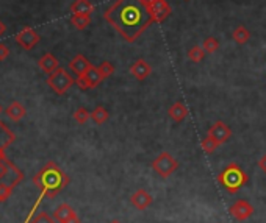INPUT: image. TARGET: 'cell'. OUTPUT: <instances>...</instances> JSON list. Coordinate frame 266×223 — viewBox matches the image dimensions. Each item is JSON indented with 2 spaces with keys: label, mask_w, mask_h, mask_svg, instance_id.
Segmentation results:
<instances>
[{
  "label": "cell",
  "mask_w": 266,
  "mask_h": 223,
  "mask_svg": "<svg viewBox=\"0 0 266 223\" xmlns=\"http://www.w3.org/2000/svg\"><path fill=\"white\" fill-rule=\"evenodd\" d=\"M104 18L127 43H135L155 22L150 0H115Z\"/></svg>",
  "instance_id": "6da1fadb"
},
{
  "label": "cell",
  "mask_w": 266,
  "mask_h": 223,
  "mask_svg": "<svg viewBox=\"0 0 266 223\" xmlns=\"http://www.w3.org/2000/svg\"><path fill=\"white\" fill-rule=\"evenodd\" d=\"M33 181L46 197H55L67 186L69 178L57 164L50 161L43 167V170L33 176Z\"/></svg>",
  "instance_id": "7a4b0ae2"
},
{
  "label": "cell",
  "mask_w": 266,
  "mask_h": 223,
  "mask_svg": "<svg viewBox=\"0 0 266 223\" xmlns=\"http://www.w3.org/2000/svg\"><path fill=\"white\" fill-rule=\"evenodd\" d=\"M216 181L224 187V190H226V192L236 193L243 186L247 184L249 175L238 164L232 162L216 176Z\"/></svg>",
  "instance_id": "3957f363"
},
{
  "label": "cell",
  "mask_w": 266,
  "mask_h": 223,
  "mask_svg": "<svg viewBox=\"0 0 266 223\" xmlns=\"http://www.w3.org/2000/svg\"><path fill=\"white\" fill-rule=\"evenodd\" d=\"M47 85L49 88L58 95H64L69 89H71L75 85V80L72 78V75L69 74L66 69L58 67L57 71L52 72L47 77Z\"/></svg>",
  "instance_id": "277c9868"
},
{
  "label": "cell",
  "mask_w": 266,
  "mask_h": 223,
  "mask_svg": "<svg viewBox=\"0 0 266 223\" xmlns=\"http://www.w3.org/2000/svg\"><path fill=\"white\" fill-rule=\"evenodd\" d=\"M152 169L155 170L161 178L171 176L177 169H179V161L167 151H161L160 155L153 159L152 162Z\"/></svg>",
  "instance_id": "5b68a950"
},
{
  "label": "cell",
  "mask_w": 266,
  "mask_h": 223,
  "mask_svg": "<svg viewBox=\"0 0 266 223\" xmlns=\"http://www.w3.org/2000/svg\"><path fill=\"white\" fill-rule=\"evenodd\" d=\"M102 80H104V77H102V74L99 72V67L91 66L88 71H86V74H83V75L77 77L75 85H77L80 89L86 91V89H93V88H96V86H99L101 83H102Z\"/></svg>",
  "instance_id": "8992f818"
},
{
  "label": "cell",
  "mask_w": 266,
  "mask_h": 223,
  "mask_svg": "<svg viewBox=\"0 0 266 223\" xmlns=\"http://www.w3.org/2000/svg\"><path fill=\"white\" fill-rule=\"evenodd\" d=\"M207 136L213 137L216 142H219L221 145L226 144L229 139L232 137V130L230 127L222 120H216L213 125H210V128L207 130Z\"/></svg>",
  "instance_id": "52a82bcc"
},
{
  "label": "cell",
  "mask_w": 266,
  "mask_h": 223,
  "mask_svg": "<svg viewBox=\"0 0 266 223\" xmlns=\"http://www.w3.org/2000/svg\"><path fill=\"white\" fill-rule=\"evenodd\" d=\"M229 212L230 215L238 220V221H244L247 220L252 214L255 212L254 206H252L247 200H236L230 207H229Z\"/></svg>",
  "instance_id": "ba28073f"
},
{
  "label": "cell",
  "mask_w": 266,
  "mask_h": 223,
  "mask_svg": "<svg viewBox=\"0 0 266 223\" xmlns=\"http://www.w3.org/2000/svg\"><path fill=\"white\" fill-rule=\"evenodd\" d=\"M41 41V36L36 30L30 29V27H25L24 30H21L16 35V43L24 49V50H32L38 43Z\"/></svg>",
  "instance_id": "9c48e42d"
},
{
  "label": "cell",
  "mask_w": 266,
  "mask_h": 223,
  "mask_svg": "<svg viewBox=\"0 0 266 223\" xmlns=\"http://www.w3.org/2000/svg\"><path fill=\"white\" fill-rule=\"evenodd\" d=\"M150 8H152L153 21H155L157 24L164 22L172 13L171 5L167 4L166 0H150Z\"/></svg>",
  "instance_id": "30bf717a"
},
{
  "label": "cell",
  "mask_w": 266,
  "mask_h": 223,
  "mask_svg": "<svg viewBox=\"0 0 266 223\" xmlns=\"http://www.w3.org/2000/svg\"><path fill=\"white\" fill-rule=\"evenodd\" d=\"M153 198L152 195L146 190V189H138L132 193L130 197V203L135 209H138V211H144V209H147L150 204H152Z\"/></svg>",
  "instance_id": "8fae6325"
},
{
  "label": "cell",
  "mask_w": 266,
  "mask_h": 223,
  "mask_svg": "<svg viewBox=\"0 0 266 223\" xmlns=\"http://www.w3.org/2000/svg\"><path fill=\"white\" fill-rule=\"evenodd\" d=\"M130 74L135 77V80L138 81H144L150 74H152V67L149 66V63L143 58L136 60L132 66H130Z\"/></svg>",
  "instance_id": "7c38bea8"
},
{
  "label": "cell",
  "mask_w": 266,
  "mask_h": 223,
  "mask_svg": "<svg viewBox=\"0 0 266 223\" xmlns=\"http://www.w3.org/2000/svg\"><path fill=\"white\" fill-rule=\"evenodd\" d=\"M38 66H39V69H41V71H43L44 74L50 75L52 72H55V71H57V69L60 67V63H58V60L55 58L52 53H46V55H43V57L39 58Z\"/></svg>",
  "instance_id": "4fadbf2b"
},
{
  "label": "cell",
  "mask_w": 266,
  "mask_h": 223,
  "mask_svg": "<svg viewBox=\"0 0 266 223\" xmlns=\"http://www.w3.org/2000/svg\"><path fill=\"white\" fill-rule=\"evenodd\" d=\"M93 64L83 57V55H75V57L71 60V63H69V69L77 75V77H80V75H83V74H86V71L91 67Z\"/></svg>",
  "instance_id": "5bb4252c"
},
{
  "label": "cell",
  "mask_w": 266,
  "mask_h": 223,
  "mask_svg": "<svg viewBox=\"0 0 266 223\" xmlns=\"http://www.w3.org/2000/svg\"><path fill=\"white\" fill-rule=\"evenodd\" d=\"M167 116H169L175 123H180L184 122L188 116V108L185 106L184 102H175L174 105L169 106V109H167Z\"/></svg>",
  "instance_id": "9a60e30c"
},
{
  "label": "cell",
  "mask_w": 266,
  "mask_h": 223,
  "mask_svg": "<svg viewBox=\"0 0 266 223\" xmlns=\"http://www.w3.org/2000/svg\"><path fill=\"white\" fill-rule=\"evenodd\" d=\"M5 114L11 119V120H15V122H19L21 119L25 117L27 114V109L24 105H21L19 102H11L7 109H5Z\"/></svg>",
  "instance_id": "2e32d148"
},
{
  "label": "cell",
  "mask_w": 266,
  "mask_h": 223,
  "mask_svg": "<svg viewBox=\"0 0 266 223\" xmlns=\"http://www.w3.org/2000/svg\"><path fill=\"white\" fill-rule=\"evenodd\" d=\"M93 11H94V5L90 2V0H75V2L71 5V13H72V15L91 16Z\"/></svg>",
  "instance_id": "e0dca14e"
},
{
  "label": "cell",
  "mask_w": 266,
  "mask_h": 223,
  "mask_svg": "<svg viewBox=\"0 0 266 223\" xmlns=\"http://www.w3.org/2000/svg\"><path fill=\"white\" fill-rule=\"evenodd\" d=\"M72 214H75L74 209L69 206L67 203H63V204H60V206L53 211V218L57 220V221H60V223H64Z\"/></svg>",
  "instance_id": "ac0fdd59"
},
{
  "label": "cell",
  "mask_w": 266,
  "mask_h": 223,
  "mask_svg": "<svg viewBox=\"0 0 266 223\" xmlns=\"http://www.w3.org/2000/svg\"><path fill=\"white\" fill-rule=\"evenodd\" d=\"M232 38L238 46H244L247 41L250 39V32L246 29L244 25H238L236 29L232 32Z\"/></svg>",
  "instance_id": "d6986e66"
},
{
  "label": "cell",
  "mask_w": 266,
  "mask_h": 223,
  "mask_svg": "<svg viewBox=\"0 0 266 223\" xmlns=\"http://www.w3.org/2000/svg\"><path fill=\"white\" fill-rule=\"evenodd\" d=\"M91 119L94 123L97 125H104L108 119H110V113L104 108V106H97L93 113H91Z\"/></svg>",
  "instance_id": "ffe728a7"
},
{
  "label": "cell",
  "mask_w": 266,
  "mask_h": 223,
  "mask_svg": "<svg viewBox=\"0 0 266 223\" xmlns=\"http://www.w3.org/2000/svg\"><path fill=\"white\" fill-rule=\"evenodd\" d=\"M71 24L75 27L77 30H85V29H88V25L91 24V16L72 15V16H71Z\"/></svg>",
  "instance_id": "44dd1931"
},
{
  "label": "cell",
  "mask_w": 266,
  "mask_h": 223,
  "mask_svg": "<svg viewBox=\"0 0 266 223\" xmlns=\"http://www.w3.org/2000/svg\"><path fill=\"white\" fill-rule=\"evenodd\" d=\"M188 58H190V61H193V63H201V61L205 58V50H204V47H201V46H193V47L188 50Z\"/></svg>",
  "instance_id": "7402d4cb"
},
{
  "label": "cell",
  "mask_w": 266,
  "mask_h": 223,
  "mask_svg": "<svg viewBox=\"0 0 266 223\" xmlns=\"http://www.w3.org/2000/svg\"><path fill=\"white\" fill-rule=\"evenodd\" d=\"M201 147H202V150L205 151V153H213V151H216L219 147H221V144L219 142H216L213 137H210V136H207V137H204L202 139V142H201Z\"/></svg>",
  "instance_id": "603a6c76"
},
{
  "label": "cell",
  "mask_w": 266,
  "mask_h": 223,
  "mask_svg": "<svg viewBox=\"0 0 266 223\" xmlns=\"http://www.w3.org/2000/svg\"><path fill=\"white\" fill-rule=\"evenodd\" d=\"M90 119H91V113H90V111H88L86 108L80 106V108L75 109V113H74V120H75L77 123L85 125Z\"/></svg>",
  "instance_id": "cb8c5ba5"
},
{
  "label": "cell",
  "mask_w": 266,
  "mask_h": 223,
  "mask_svg": "<svg viewBox=\"0 0 266 223\" xmlns=\"http://www.w3.org/2000/svg\"><path fill=\"white\" fill-rule=\"evenodd\" d=\"M202 47H204L205 53H215L216 50H219V41H218L216 38L210 36V38H207V39L204 41Z\"/></svg>",
  "instance_id": "d4e9b609"
},
{
  "label": "cell",
  "mask_w": 266,
  "mask_h": 223,
  "mask_svg": "<svg viewBox=\"0 0 266 223\" xmlns=\"http://www.w3.org/2000/svg\"><path fill=\"white\" fill-rule=\"evenodd\" d=\"M99 72L102 74V77H104V80L105 78H108V77H111L115 74V66L111 64L110 61H104L101 66H99Z\"/></svg>",
  "instance_id": "484cf974"
},
{
  "label": "cell",
  "mask_w": 266,
  "mask_h": 223,
  "mask_svg": "<svg viewBox=\"0 0 266 223\" xmlns=\"http://www.w3.org/2000/svg\"><path fill=\"white\" fill-rule=\"evenodd\" d=\"M13 192V184L8 183H0V203H4L5 200H8V197Z\"/></svg>",
  "instance_id": "4316f807"
},
{
  "label": "cell",
  "mask_w": 266,
  "mask_h": 223,
  "mask_svg": "<svg viewBox=\"0 0 266 223\" xmlns=\"http://www.w3.org/2000/svg\"><path fill=\"white\" fill-rule=\"evenodd\" d=\"M32 223H55V218H52L47 212H39L33 220Z\"/></svg>",
  "instance_id": "83f0119b"
},
{
  "label": "cell",
  "mask_w": 266,
  "mask_h": 223,
  "mask_svg": "<svg viewBox=\"0 0 266 223\" xmlns=\"http://www.w3.org/2000/svg\"><path fill=\"white\" fill-rule=\"evenodd\" d=\"M8 169H10L8 159H0V181L8 176Z\"/></svg>",
  "instance_id": "f1b7e54d"
},
{
  "label": "cell",
  "mask_w": 266,
  "mask_h": 223,
  "mask_svg": "<svg viewBox=\"0 0 266 223\" xmlns=\"http://www.w3.org/2000/svg\"><path fill=\"white\" fill-rule=\"evenodd\" d=\"M8 55H10V49L4 43H0V61H5L8 58Z\"/></svg>",
  "instance_id": "f546056e"
},
{
  "label": "cell",
  "mask_w": 266,
  "mask_h": 223,
  "mask_svg": "<svg viewBox=\"0 0 266 223\" xmlns=\"http://www.w3.org/2000/svg\"><path fill=\"white\" fill-rule=\"evenodd\" d=\"M258 167H260V170H261L263 173H266V153L258 159Z\"/></svg>",
  "instance_id": "4dcf8cb0"
},
{
  "label": "cell",
  "mask_w": 266,
  "mask_h": 223,
  "mask_svg": "<svg viewBox=\"0 0 266 223\" xmlns=\"http://www.w3.org/2000/svg\"><path fill=\"white\" fill-rule=\"evenodd\" d=\"M64 223H80V218H78V215H77V212L75 214H72L71 217H69Z\"/></svg>",
  "instance_id": "1f68e13d"
},
{
  "label": "cell",
  "mask_w": 266,
  "mask_h": 223,
  "mask_svg": "<svg viewBox=\"0 0 266 223\" xmlns=\"http://www.w3.org/2000/svg\"><path fill=\"white\" fill-rule=\"evenodd\" d=\"M5 30H7V25H5L2 21H0V36H2V35L5 33Z\"/></svg>",
  "instance_id": "d6a6232c"
},
{
  "label": "cell",
  "mask_w": 266,
  "mask_h": 223,
  "mask_svg": "<svg viewBox=\"0 0 266 223\" xmlns=\"http://www.w3.org/2000/svg\"><path fill=\"white\" fill-rule=\"evenodd\" d=\"M111 223H119V221H118V220H115V221H111Z\"/></svg>",
  "instance_id": "836d02e7"
},
{
  "label": "cell",
  "mask_w": 266,
  "mask_h": 223,
  "mask_svg": "<svg viewBox=\"0 0 266 223\" xmlns=\"http://www.w3.org/2000/svg\"><path fill=\"white\" fill-rule=\"evenodd\" d=\"M0 113H2V106H0Z\"/></svg>",
  "instance_id": "e575fe53"
},
{
  "label": "cell",
  "mask_w": 266,
  "mask_h": 223,
  "mask_svg": "<svg viewBox=\"0 0 266 223\" xmlns=\"http://www.w3.org/2000/svg\"><path fill=\"white\" fill-rule=\"evenodd\" d=\"M185 2H190V0H185Z\"/></svg>",
  "instance_id": "d590c367"
}]
</instances>
